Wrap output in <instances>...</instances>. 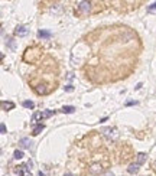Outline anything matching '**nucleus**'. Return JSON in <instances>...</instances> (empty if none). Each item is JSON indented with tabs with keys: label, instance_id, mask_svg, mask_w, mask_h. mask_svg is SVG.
Returning <instances> with one entry per match:
<instances>
[{
	"label": "nucleus",
	"instance_id": "7ed1b4c3",
	"mask_svg": "<svg viewBox=\"0 0 156 176\" xmlns=\"http://www.w3.org/2000/svg\"><path fill=\"white\" fill-rule=\"evenodd\" d=\"M19 144H20L22 147H23V149H31L33 143H32V140L28 139V137H22V139L19 140Z\"/></svg>",
	"mask_w": 156,
	"mask_h": 176
},
{
	"label": "nucleus",
	"instance_id": "f8f14e48",
	"mask_svg": "<svg viewBox=\"0 0 156 176\" xmlns=\"http://www.w3.org/2000/svg\"><path fill=\"white\" fill-rule=\"evenodd\" d=\"M43 128H45V126H43V124H39V126H36V127L33 128V134H35V136H38V134L40 133V131H42Z\"/></svg>",
	"mask_w": 156,
	"mask_h": 176
},
{
	"label": "nucleus",
	"instance_id": "412c9836",
	"mask_svg": "<svg viewBox=\"0 0 156 176\" xmlns=\"http://www.w3.org/2000/svg\"><path fill=\"white\" fill-rule=\"evenodd\" d=\"M106 176H113V173H107Z\"/></svg>",
	"mask_w": 156,
	"mask_h": 176
},
{
	"label": "nucleus",
	"instance_id": "4be33fe9",
	"mask_svg": "<svg viewBox=\"0 0 156 176\" xmlns=\"http://www.w3.org/2000/svg\"><path fill=\"white\" fill-rule=\"evenodd\" d=\"M65 176H71V175H65Z\"/></svg>",
	"mask_w": 156,
	"mask_h": 176
},
{
	"label": "nucleus",
	"instance_id": "39448f33",
	"mask_svg": "<svg viewBox=\"0 0 156 176\" xmlns=\"http://www.w3.org/2000/svg\"><path fill=\"white\" fill-rule=\"evenodd\" d=\"M15 35L16 36H26L28 35V29L25 26H17L16 30H15Z\"/></svg>",
	"mask_w": 156,
	"mask_h": 176
},
{
	"label": "nucleus",
	"instance_id": "dca6fc26",
	"mask_svg": "<svg viewBox=\"0 0 156 176\" xmlns=\"http://www.w3.org/2000/svg\"><path fill=\"white\" fill-rule=\"evenodd\" d=\"M61 10V5H54L51 7V12H59Z\"/></svg>",
	"mask_w": 156,
	"mask_h": 176
},
{
	"label": "nucleus",
	"instance_id": "423d86ee",
	"mask_svg": "<svg viewBox=\"0 0 156 176\" xmlns=\"http://www.w3.org/2000/svg\"><path fill=\"white\" fill-rule=\"evenodd\" d=\"M36 93L40 94V95H42V94H46V93H48V85H46V84H39V85L36 87Z\"/></svg>",
	"mask_w": 156,
	"mask_h": 176
},
{
	"label": "nucleus",
	"instance_id": "9b49d317",
	"mask_svg": "<svg viewBox=\"0 0 156 176\" xmlns=\"http://www.w3.org/2000/svg\"><path fill=\"white\" fill-rule=\"evenodd\" d=\"M38 35H39V38H45V39L51 38V32H46V30H39Z\"/></svg>",
	"mask_w": 156,
	"mask_h": 176
},
{
	"label": "nucleus",
	"instance_id": "f3484780",
	"mask_svg": "<svg viewBox=\"0 0 156 176\" xmlns=\"http://www.w3.org/2000/svg\"><path fill=\"white\" fill-rule=\"evenodd\" d=\"M64 90H65V91H66V93H71V91H72V90H74V88H72V85H66V87H65V88H64Z\"/></svg>",
	"mask_w": 156,
	"mask_h": 176
},
{
	"label": "nucleus",
	"instance_id": "f03ea898",
	"mask_svg": "<svg viewBox=\"0 0 156 176\" xmlns=\"http://www.w3.org/2000/svg\"><path fill=\"white\" fill-rule=\"evenodd\" d=\"M77 7H78V10L82 15H88V13L91 12V3L90 2H78L77 3Z\"/></svg>",
	"mask_w": 156,
	"mask_h": 176
},
{
	"label": "nucleus",
	"instance_id": "20e7f679",
	"mask_svg": "<svg viewBox=\"0 0 156 176\" xmlns=\"http://www.w3.org/2000/svg\"><path fill=\"white\" fill-rule=\"evenodd\" d=\"M90 172H91L93 175H98V173L103 172V166H101L100 163H93V165L90 166Z\"/></svg>",
	"mask_w": 156,
	"mask_h": 176
},
{
	"label": "nucleus",
	"instance_id": "ddd939ff",
	"mask_svg": "<svg viewBox=\"0 0 156 176\" xmlns=\"http://www.w3.org/2000/svg\"><path fill=\"white\" fill-rule=\"evenodd\" d=\"M13 157L15 159H22V157H23V152H22V150H15V153H13Z\"/></svg>",
	"mask_w": 156,
	"mask_h": 176
},
{
	"label": "nucleus",
	"instance_id": "1a4fd4ad",
	"mask_svg": "<svg viewBox=\"0 0 156 176\" xmlns=\"http://www.w3.org/2000/svg\"><path fill=\"white\" fill-rule=\"evenodd\" d=\"M2 108H3V110H6V111H7V110H13V108H15V104H13V103H6V101H2Z\"/></svg>",
	"mask_w": 156,
	"mask_h": 176
},
{
	"label": "nucleus",
	"instance_id": "5701e85b",
	"mask_svg": "<svg viewBox=\"0 0 156 176\" xmlns=\"http://www.w3.org/2000/svg\"><path fill=\"white\" fill-rule=\"evenodd\" d=\"M155 166H156V162H155Z\"/></svg>",
	"mask_w": 156,
	"mask_h": 176
},
{
	"label": "nucleus",
	"instance_id": "a211bd4d",
	"mask_svg": "<svg viewBox=\"0 0 156 176\" xmlns=\"http://www.w3.org/2000/svg\"><path fill=\"white\" fill-rule=\"evenodd\" d=\"M0 131H2V134H5V133H6V126H5V124L0 126Z\"/></svg>",
	"mask_w": 156,
	"mask_h": 176
},
{
	"label": "nucleus",
	"instance_id": "4468645a",
	"mask_svg": "<svg viewBox=\"0 0 156 176\" xmlns=\"http://www.w3.org/2000/svg\"><path fill=\"white\" fill-rule=\"evenodd\" d=\"M23 107L25 108H33L35 107V103L31 101V100H26V101H23Z\"/></svg>",
	"mask_w": 156,
	"mask_h": 176
},
{
	"label": "nucleus",
	"instance_id": "2eb2a0df",
	"mask_svg": "<svg viewBox=\"0 0 156 176\" xmlns=\"http://www.w3.org/2000/svg\"><path fill=\"white\" fill-rule=\"evenodd\" d=\"M51 116H54V111H52V110H46V111H42V118H48V117H51Z\"/></svg>",
	"mask_w": 156,
	"mask_h": 176
},
{
	"label": "nucleus",
	"instance_id": "6e6552de",
	"mask_svg": "<svg viewBox=\"0 0 156 176\" xmlns=\"http://www.w3.org/2000/svg\"><path fill=\"white\" fill-rule=\"evenodd\" d=\"M61 111H62L64 114H71V113L75 111V108H74L72 105H64V107L61 108Z\"/></svg>",
	"mask_w": 156,
	"mask_h": 176
},
{
	"label": "nucleus",
	"instance_id": "6ab92c4d",
	"mask_svg": "<svg viewBox=\"0 0 156 176\" xmlns=\"http://www.w3.org/2000/svg\"><path fill=\"white\" fill-rule=\"evenodd\" d=\"M155 9H156V2H155V3H152V5L149 6V10H155Z\"/></svg>",
	"mask_w": 156,
	"mask_h": 176
},
{
	"label": "nucleus",
	"instance_id": "aec40b11",
	"mask_svg": "<svg viewBox=\"0 0 156 176\" xmlns=\"http://www.w3.org/2000/svg\"><path fill=\"white\" fill-rule=\"evenodd\" d=\"M38 175H39V176H45V175H43V173H42V172H39V173H38Z\"/></svg>",
	"mask_w": 156,
	"mask_h": 176
},
{
	"label": "nucleus",
	"instance_id": "9d476101",
	"mask_svg": "<svg viewBox=\"0 0 156 176\" xmlns=\"http://www.w3.org/2000/svg\"><path fill=\"white\" fill-rule=\"evenodd\" d=\"M146 157H147V155H145V153H139V155H137V160H136V163L142 165V163L146 160Z\"/></svg>",
	"mask_w": 156,
	"mask_h": 176
},
{
	"label": "nucleus",
	"instance_id": "0eeeda50",
	"mask_svg": "<svg viewBox=\"0 0 156 176\" xmlns=\"http://www.w3.org/2000/svg\"><path fill=\"white\" fill-rule=\"evenodd\" d=\"M139 166H140L139 163H131V165L127 167V172H129V173H137V172H139Z\"/></svg>",
	"mask_w": 156,
	"mask_h": 176
},
{
	"label": "nucleus",
	"instance_id": "f257e3e1",
	"mask_svg": "<svg viewBox=\"0 0 156 176\" xmlns=\"http://www.w3.org/2000/svg\"><path fill=\"white\" fill-rule=\"evenodd\" d=\"M101 133L108 140H117L119 139V131L116 127H104V128H101Z\"/></svg>",
	"mask_w": 156,
	"mask_h": 176
}]
</instances>
